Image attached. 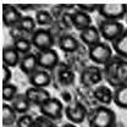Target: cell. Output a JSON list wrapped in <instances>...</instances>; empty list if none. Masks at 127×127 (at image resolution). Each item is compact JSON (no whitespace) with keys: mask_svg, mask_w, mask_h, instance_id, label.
I'll use <instances>...</instances> for the list:
<instances>
[{"mask_svg":"<svg viewBox=\"0 0 127 127\" xmlns=\"http://www.w3.org/2000/svg\"><path fill=\"white\" fill-rule=\"evenodd\" d=\"M33 124H34V117L30 114H25L17 119L15 127H32Z\"/></svg>","mask_w":127,"mask_h":127,"instance_id":"cell-31","label":"cell"},{"mask_svg":"<svg viewBox=\"0 0 127 127\" xmlns=\"http://www.w3.org/2000/svg\"><path fill=\"white\" fill-rule=\"evenodd\" d=\"M77 9L81 10V11H83V12H86V14H88V15H91L92 12H94V11H98V9H99V5H93V4H79L77 5Z\"/></svg>","mask_w":127,"mask_h":127,"instance_id":"cell-32","label":"cell"},{"mask_svg":"<svg viewBox=\"0 0 127 127\" xmlns=\"http://www.w3.org/2000/svg\"><path fill=\"white\" fill-rule=\"evenodd\" d=\"M126 21H127V16H126Z\"/></svg>","mask_w":127,"mask_h":127,"instance_id":"cell-37","label":"cell"},{"mask_svg":"<svg viewBox=\"0 0 127 127\" xmlns=\"http://www.w3.org/2000/svg\"><path fill=\"white\" fill-rule=\"evenodd\" d=\"M17 7H18V10L22 12V11H32V10H35V12L37 11H39V10H42L40 7H42V5H16Z\"/></svg>","mask_w":127,"mask_h":127,"instance_id":"cell-34","label":"cell"},{"mask_svg":"<svg viewBox=\"0 0 127 127\" xmlns=\"http://www.w3.org/2000/svg\"><path fill=\"white\" fill-rule=\"evenodd\" d=\"M12 47L18 51V54L21 56H23V55H27V54L32 53L31 50L33 48V44L31 42V38H20L17 40H14Z\"/></svg>","mask_w":127,"mask_h":127,"instance_id":"cell-25","label":"cell"},{"mask_svg":"<svg viewBox=\"0 0 127 127\" xmlns=\"http://www.w3.org/2000/svg\"><path fill=\"white\" fill-rule=\"evenodd\" d=\"M34 20H35L38 26H51L53 22H54V16H53L51 12H49L48 10L42 9V10L35 12Z\"/></svg>","mask_w":127,"mask_h":127,"instance_id":"cell-28","label":"cell"},{"mask_svg":"<svg viewBox=\"0 0 127 127\" xmlns=\"http://www.w3.org/2000/svg\"><path fill=\"white\" fill-rule=\"evenodd\" d=\"M61 127H77V125H73V124L68 122V124H65V125H63Z\"/></svg>","mask_w":127,"mask_h":127,"instance_id":"cell-35","label":"cell"},{"mask_svg":"<svg viewBox=\"0 0 127 127\" xmlns=\"http://www.w3.org/2000/svg\"><path fill=\"white\" fill-rule=\"evenodd\" d=\"M11 78H12V72L11 68L2 65V84H7L11 83Z\"/></svg>","mask_w":127,"mask_h":127,"instance_id":"cell-33","label":"cell"},{"mask_svg":"<svg viewBox=\"0 0 127 127\" xmlns=\"http://www.w3.org/2000/svg\"><path fill=\"white\" fill-rule=\"evenodd\" d=\"M21 58L22 56L18 54V51L12 45L4 47V49H2V65H5L10 68H14L16 66H18L20 61H21Z\"/></svg>","mask_w":127,"mask_h":127,"instance_id":"cell-18","label":"cell"},{"mask_svg":"<svg viewBox=\"0 0 127 127\" xmlns=\"http://www.w3.org/2000/svg\"><path fill=\"white\" fill-rule=\"evenodd\" d=\"M17 119H18L17 112L11 106V104L4 103V105H2V126L9 127L12 126V125H16Z\"/></svg>","mask_w":127,"mask_h":127,"instance_id":"cell-22","label":"cell"},{"mask_svg":"<svg viewBox=\"0 0 127 127\" xmlns=\"http://www.w3.org/2000/svg\"><path fill=\"white\" fill-rule=\"evenodd\" d=\"M22 18L23 14L18 10L16 5H9V4L2 5V23L5 27L14 28L20 23Z\"/></svg>","mask_w":127,"mask_h":127,"instance_id":"cell-10","label":"cell"},{"mask_svg":"<svg viewBox=\"0 0 127 127\" xmlns=\"http://www.w3.org/2000/svg\"><path fill=\"white\" fill-rule=\"evenodd\" d=\"M38 67L45 71H53L60 65V58L55 49H49L37 53Z\"/></svg>","mask_w":127,"mask_h":127,"instance_id":"cell-7","label":"cell"},{"mask_svg":"<svg viewBox=\"0 0 127 127\" xmlns=\"http://www.w3.org/2000/svg\"><path fill=\"white\" fill-rule=\"evenodd\" d=\"M89 127H114L116 125V114L109 106L99 105L88 115Z\"/></svg>","mask_w":127,"mask_h":127,"instance_id":"cell-1","label":"cell"},{"mask_svg":"<svg viewBox=\"0 0 127 127\" xmlns=\"http://www.w3.org/2000/svg\"><path fill=\"white\" fill-rule=\"evenodd\" d=\"M111 47L117 56L127 61V28L122 33V35L111 44Z\"/></svg>","mask_w":127,"mask_h":127,"instance_id":"cell-20","label":"cell"},{"mask_svg":"<svg viewBox=\"0 0 127 127\" xmlns=\"http://www.w3.org/2000/svg\"><path fill=\"white\" fill-rule=\"evenodd\" d=\"M39 111H40V115L45 116L48 119L53 121H59L63 119V115L65 114V106L60 99L51 96L43 105L39 106Z\"/></svg>","mask_w":127,"mask_h":127,"instance_id":"cell-5","label":"cell"},{"mask_svg":"<svg viewBox=\"0 0 127 127\" xmlns=\"http://www.w3.org/2000/svg\"><path fill=\"white\" fill-rule=\"evenodd\" d=\"M58 47L64 53H75L79 47V43L76 37L72 34H63L58 39Z\"/></svg>","mask_w":127,"mask_h":127,"instance_id":"cell-19","label":"cell"},{"mask_svg":"<svg viewBox=\"0 0 127 127\" xmlns=\"http://www.w3.org/2000/svg\"><path fill=\"white\" fill-rule=\"evenodd\" d=\"M18 67L21 68V71L27 75V76H31L33 72H35L39 67H38V60H37V54H33L30 53L27 55H23L21 58V61Z\"/></svg>","mask_w":127,"mask_h":127,"instance_id":"cell-17","label":"cell"},{"mask_svg":"<svg viewBox=\"0 0 127 127\" xmlns=\"http://www.w3.org/2000/svg\"><path fill=\"white\" fill-rule=\"evenodd\" d=\"M17 95H18V89L15 84H12V83L2 84V100H4V103H12Z\"/></svg>","mask_w":127,"mask_h":127,"instance_id":"cell-29","label":"cell"},{"mask_svg":"<svg viewBox=\"0 0 127 127\" xmlns=\"http://www.w3.org/2000/svg\"><path fill=\"white\" fill-rule=\"evenodd\" d=\"M98 30L100 32L101 38L106 43H114L117 40L122 33L125 32V26L120 21H109V20H101L98 23Z\"/></svg>","mask_w":127,"mask_h":127,"instance_id":"cell-2","label":"cell"},{"mask_svg":"<svg viewBox=\"0 0 127 127\" xmlns=\"http://www.w3.org/2000/svg\"><path fill=\"white\" fill-rule=\"evenodd\" d=\"M95 100L99 101L101 105L109 106L111 103H114V89H111L106 84H99L93 91Z\"/></svg>","mask_w":127,"mask_h":127,"instance_id":"cell-14","label":"cell"},{"mask_svg":"<svg viewBox=\"0 0 127 127\" xmlns=\"http://www.w3.org/2000/svg\"><path fill=\"white\" fill-rule=\"evenodd\" d=\"M71 21H72V26L78 32L84 31L86 28L93 26L92 25V17L88 15V14L78 10V9H76L71 14Z\"/></svg>","mask_w":127,"mask_h":127,"instance_id":"cell-16","label":"cell"},{"mask_svg":"<svg viewBox=\"0 0 127 127\" xmlns=\"http://www.w3.org/2000/svg\"><path fill=\"white\" fill-rule=\"evenodd\" d=\"M32 127H58V125L55 124V121L40 115V116L34 117V124Z\"/></svg>","mask_w":127,"mask_h":127,"instance_id":"cell-30","label":"cell"},{"mask_svg":"<svg viewBox=\"0 0 127 127\" xmlns=\"http://www.w3.org/2000/svg\"><path fill=\"white\" fill-rule=\"evenodd\" d=\"M31 105L32 104L30 103V100L27 99V96H26L25 93H21V94L18 93V95L11 103V106L15 109V111L17 114H21V115L27 114L28 110H30V108H31Z\"/></svg>","mask_w":127,"mask_h":127,"instance_id":"cell-21","label":"cell"},{"mask_svg":"<svg viewBox=\"0 0 127 127\" xmlns=\"http://www.w3.org/2000/svg\"><path fill=\"white\" fill-rule=\"evenodd\" d=\"M25 94H26L27 99L30 100L32 105H37V106L43 105L47 100H49L51 98L49 91H47L45 88H37V87L27 88Z\"/></svg>","mask_w":127,"mask_h":127,"instance_id":"cell-11","label":"cell"},{"mask_svg":"<svg viewBox=\"0 0 127 127\" xmlns=\"http://www.w3.org/2000/svg\"><path fill=\"white\" fill-rule=\"evenodd\" d=\"M16 27L18 30H21L26 35H30L31 37L32 34L37 31V22L31 16H23V18L20 21V23Z\"/></svg>","mask_w":127,"mask_h":127,"instance_id":"cell-24","label":"cell"},{"mask_svg":"<svg viewBox=\"0 0 127 127\" xmlns=\"http://www.w3.org/2000/svg\"><path fill=\"white\" fill-rule=\"evenodd\" d=\"M127 84V61L122 60L116 71V77H115V88ZM114 88V89H115Z\"/></svg>","mask_w":127,"mask_h":127,"instance_id":"cell-27","label":"cell"},{"mask_svg":"<svg viewBox=\"0 0 127 127\" xmlns=\"http://www.w3.org/2000/svg\"><path fill=\"white\" fill-rule=\"evenodd\" d=\"M31 42L33 47L38 51L53 49L54 44H55V39H54L53 33L47 28H38L31 35Z\"/></svg>","mask_w":127,"mask_h":127,"instance_id":"cell-6","label":"cell"},{"mask_svg":"<svg viewBox=\"0 0 127 127\" xmlns=\"http://www.w3.org/2000/svg\"><path fill=\"white\" fill-rule=\"evenodd\" d=\"M114 104L120 109L127 110V84L114 89Z\"/></svg>","mask_w":127,"mask_h":127,"instance_id":"cell-23","label":"cell"},{"mask_svg":"<svg viewBox=\"0 0 127 127\" xmlns=\"http://www.w3.org/2000/svg\"><path fill=\"white\" fill-rule=\"evenodd\" d=\"M112 53H114L112 47L109 45V43H106V42H100V43L95 44L93 47L88 48L89 59L96 66L98 65H104L105 66L114 58Z\"/></svg>","mask_w":127,"mask_h":127,"instance_id":"cell-3","label":"cell"},{"mask_svg":"<svg viewBox=\"0 0 127 127\" xmlns=\"http://www.w3.org/2000/svg\"><path fill=\"white\" fill-rule=\"evenodd\" d=\"M79 39L83 44L91 48L101 42V35H100V32L96 26H91V27L86 28L84 31L79 32Z\"/></svg>","mask_w":127,"mask_h":127,"instance_id":"cell-15","label":"cell"},{"mask_svg":"<svg viewBox=\"0 0 127 127\" xmlns=\"http://www.w3.org/2000/svg\"><path fill=\"white\" fill-rule=\"evenodd\" d=\"M28 81L31 83V87L37 88H45L51 84V75L49 71L38 68L35 72H33L31 76H28Z\"/></svg>","mask_w":127,"mask_h":127,"instance_id":"cell-12","label":"cell"},{"mask_svg":"<svg viewBox=\"0 0 127 127\" xmlns=\"http://www.w3.org/2000/svg\"><path fill=\"white\" fill-rule=\"evenodd\" d=\"M59 73H58V79L63 86H70L75 81V73L72 70L65 67L63 65H59Z\"/></svg>","mask_w":127,"mask_h":127,"instance_id":"cell-26","label":"cell"},{"mask_svg":"<svg viewBox=\"0 0 127 127\" xmlns=\"http://www.w3.org/2000/svg\"><path fill=\"white\" fill-rule=\"evenodd\" d=\"M114 127H122V126H121V125H119V124H116V125H115Z\"/></svg>","mask_w":127,"mask_h":127,"instance_id":"cell-36","label":"cell"},{"mask_svg":"<svg viewBox=\"0 0 127 127\" xmlns=\"http://www.w3.org/2000/svg\"><path fill=\"white\" fill-rule=\"evenodd\" d=\"M98 14L103 20L109 21H121L127 16L126 4H100Z\"/></svg>","mask_w":127,"mask_h":127,"instance_id":"cell-4","label":"cell"},{"mask_svg":"<svg viewBox=\"0 0 127 127\" xmlns=\"http://www.w3.org/2000/svg\"><path fill=\"white\" fill-rule=\"evenodd\" d=\"M104 78L103 75V70L96 66H87L79 75V82L81 84H83L84 87H92V86H99L100 82Z\"/></svg>","mask_w":127,"mask_h":127,"instance_id":"cell-8","label":"cell"},{"mask_svg":"<svg viewBox=\"0 0 127 127\" xmlns=\"http://www.w3.org/2000/svg\"><path fill=\"white\" fill-rule=\"evenodd\" d=\"M124 59H121L120 56L117 55H114V58L111 59L109 63L106 64L103 68V75H104V79L106 81V83L115 88V77H116V71H117V67L120 63Z\"/></svg>","mask_w":127,"mask_h":127,"instance_id":"cell-13","label":"cell"},{"mask_svg":"<svg viewBox=\"0 0 127 127\" xmlns=\"http://www.w3.org/2000/svg\"><path fill=\"white\" fill-rule=\"evenodd\" d=\"M65 116L67 117L68 122L73 125H79L84 122L86 117L88 116V111L83 104L76 101L73 104H68L67 106H65Z\"/></svg>","mask_w":127,"mask_h":127,"instance_id":"cell-9","label":"cell"}]
</instances>
